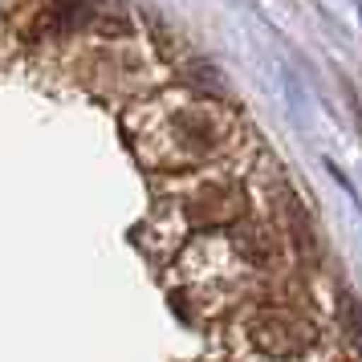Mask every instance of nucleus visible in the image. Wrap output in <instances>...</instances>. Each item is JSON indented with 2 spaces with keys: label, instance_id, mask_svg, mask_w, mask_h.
Returning <instances> with one entry per match:
<instances>
[{
  "label": "nucleus",
  "instance_id": "nucleus-3",
  "mask_svg": "<svg viewBox=\"0 0 362 362\" xmlns=\"http://www.w3.org/2000/svg\"><path fill=\"white\" fill-rule=\"evenodd\" d=\"M167 216H175L183 232H208V228H236L245 224L252 204L248 192L236 180H204L180 187L175 196L163 204Z\"/></svg>",
  "mask_w": 362,
  "mask_h": 362
},
{
  "label": "nucleus",
  "instance_id": "nucleus-2",
  "mask_svg": "<svg viewBox=\"0 0 362 362\" xmlns=\"http://www.w3.org/2000/svg\"><path fill=\"white\" fill-rule=\"evenodd\" d=\"M224 342L245 362H305L322 346V326L301 305L257 301L228 322Z\"/></svg>",
  "mask_w": 362,
  "mask_h": 362
},
{
  "label": "nucleus",
  "instance_id": "nucleus-1",
  "mask_svg": "<svg viewBox=\"0 0 362 362\" xmlns=\"http://www.w3.org/2000/svg\"><path fill=\"white\" fill-rule=\"evenodd\" d=\"M127 139L143 167L183 175L228 155L236 143V118L208 94L159 90L134 102L127 115Z\"/></svg>",
  "mask_w": 362,
  "mask_h": 362
}]
</instances>
